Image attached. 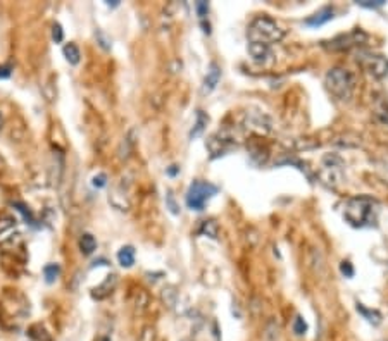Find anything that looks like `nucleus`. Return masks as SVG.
<instances>
[{
    "instance_id": "obj_1",
    "label": "nucleus",
    "mask_w": 388,
    "mask_h": 341,
    "mask_svg": "<svg viewBox=\"0 0 388 341\" xmlns=\"http://www.w3.org/2000/svg\"><path fill=\"white\" fill-rule=\"evenodd\" d=\"M378 214V204L376 200L369 197H356L350 198L345 204L343 209V217L347 222H350L356 228H364V226H371L376 221Z\"/></svg>"
},
{
    "instance_id": "obj_2",
    "label": "nucleus",
    "mask_w": 388,
    "mask_h": 341,
    "mask_svg": "<svg viewBox=\"0 0 388 341\" xmlns=\"http://www.w3.org/2000/svg\"><path fill=\"white\" fill-rule=\"evenodd\" d=\"M247 36L250 42L271 45L285 36V29H283V26H279V23H276L275 19L268 18V16H257L249 25Z\"/></svg>"
},
{
    "instance_id": "obj_3",
    "label": "nucleus",
    "mask_w": 388,
    "mask_h": 341,
    "mask_svg": "<svg viewBox=\"0 0 388 341\" xmlns=\"http://www.w3.org/2000/svg\"><path fill=\"white\" fill-rule=\"evenodd\" d=\"M326 88L340 100H349L356 90V78L349 69L343 67H333L326 73L325 78Z\"/></svg>"
},
{
    "instance_id": "obj_4",
    "label": "nucleus",
    "mask_w": 388,
    "mask_h": 341,
    "mask_svg": "<svg viewBox=\"0 0 388 341\" xmlns=\"http://www.w3.org/2000/svg\"><path fill=\"white\" fill-rule=\"evenodd\" d=\"M218 193V186L207 181H194L187 191V205L192 210H202L209 198Z\"/></svg>"
},
{
    "instance_id": "obj_5",
    "label": "nucleus",
    "mask_w": 388,
    "mask_h": 341,
    "mask_svg": "<svg viewBox=\"0 0 388 341\" xmlns=\"http://www.w3.org/2000/svg\"><path fill=\"white\" fill-rule=\"evenodd\" d=\"M357 60L360 62V66L374 78V79H383L388 74V60L380 53H371V52H360Z\"/></svg>"
},
{
    "instance_id": "obj_6",
    "label": "nucleus",
    "mask_w": 388,
    "mask_h": 341,
    "mask_svg": "<svg viewBox=\"0 0 388 341\" xmlns=\"http://www.w3.org/2000/svg\"><path fill=\"white\" fill-rule=\"evenodd\" d=\"M323 162H325V165H323V169L319 171L321 183H325L326 186H330V188H336L342 183V178H343L342 169H340L342 160H340L336 155H326V157L323 158Z\"/></svg>"
},
{
    "instance_id": "obj_7",
    "label": "nucleus",
    "mask_w": 388,
    "mask_h": 341,
    "mask_svg": "<svg viewBox=\"0 0 388 341\" xmlns=\"http://www.w3.org/2000/svg\"><path fill=\"white\" fill-rule=\"evenodd\" d=\"M366 40H367L366 33H362L360 29H354L352 33L336 36V38L330 43H332L333 50H343V49H350V47H354V45H359V43L366 42Z\"/></svg>"
},
{
    "instance_id": "obj_8",
    "label": "nucleus",
    "mask_w": 388,
    "mask_h": 341,
    "mask_svg": "<svg viewBox=\"0 0 388 341\" xmlns=\"http://www.w3.org/2000/svg\"><path fill=\"white\" fill-rule=\"evenodd\" d=\"M249 53L252 55V59L257 60V62H266V60L271 57V47L264 45V43H249Z\"/></svg>"
},
{
    "instance_id": "obj_9",
    "label": "nucleus",
    "mask_w": 388,
    "mask_h": 341,
    "mask_svg": "<svg viewBox=\"0 0 388 341\" xmlns=\"http://www.w3.org/2000/svg\"><path fill=\"white\" fill-rule=\"evenodd\" d=\"M219 78H221V69L218 67V64L212 62L209 66V71L205 74V79H204V93H209L216 88V84L219 83Z\"/></svg>"
},
{
    "instance_id": "obj_10",
    "label": "nucleus",
    "mask_w": 388,
    "mask_h": 341,
    "mask_svg": "<svg viewBox=\"0 0 388 341\" xmlns=\"http://www.w3.org/2000/svg\"><path fill=\"white\" fill-rule=\"evenodd\" d=\"M330 19H333V7H323L319 12H316L314 16H310V18L305 19V25L307 26H312V28H316V26H323L325 23H328Z\"/></svg>"
},
{
    "instance_id": "obj_11",
    "label": "nucleus",
    "mask_w": 388,
    "mask_h": 341,
    "mask_svg": "<svg viewBox=\"0 0 388 341\" xmlns=\"http://www.w3.org/2000/svg\"><path fill=\"white\" fill-rule=\"evenodd\" d=\"M117 261L123 267H131L135 264V250L133 246H123L117 252Z\"/></svg>"
},
{
    "instance_id": "obj_12",
    "label": "nucleus",
    "mask_w": 388,
    "mask_h": 341,
    "mask_svg": "<svg viewBox=\"0 0 388 341\" xmlns=\"http://www.w3.org/2000/svg\"><path fill=\"white\" fill-rule=\"evenodd\" d=\"M80 248L85 255H92L97 248V239L90 233H83L82 238H80Z\"/></svg>"
},
{
    "instance_id": "obj_13",
    "label": "nucleus",
    "mask_w": 388,
    "mask_h": 341,
    "mask_svg": "<svg viewBox=\"0 0 388 341\" xmlns=\"http://www.w3.org/2000/svg\"><path fill=\"white\" fill-rule=\"evenodd\" d=\"M62 53H64V57H66L67 62L73 64V66H76V64L80 62V57H82V53H80V49H78V47L74 45V43H67V45H64Z\"/></svg>"
},
{
    "instance_id": "obj_14",
    "label": "nucleus",
    "mask_w": 388,
    "mask_h": 341,
    "mask_svg": "<svg viewBox=\"0 0 388 341\" xmlns=\"http://www.w3.org/2000/svg\"><path fill=\"white\" fill-rule=\"evenodd\" d=\"M207 121H209V117L205 116L202 110H197V123H195V126H194V130L190 131V138L194 140V138H197V136H200L202 134V131L205 130V126H207Z\"/></svg>"
},
{
    "instance_id": "obj_15",
    "label": "nucleus",
    "mask_w": 388,
    "mask_h": 341,
    "mask_svg": "<svg viewBox=\"0 0 388 341\" xmlns=\"http://www.w3.org/2000/svg\"><path fill=\"white\" fill-rule=\"evenodd\" d=\"M59 274H60V267L57 264H47L45 267H43V276H45V281L49 283V285L55 283Z\"/></svg>"
},
{
    "instance_id": "obj_16",
    "label": "nucleus",
    "mask_w": 388,
    "mask_h": 341,
    "mask_svg": "<svg viewBox=\"0 0 388 341\" xmlns=\"http://www.w3.org/2000/svg\"><path fill=\"white\" fill-rule=\"evenodd\" d=\"M12 207H14L16 210L23 215V219H25L28 224H35V217H33V212L29 210L28 205L23 204V202H12Z\"/></svg>"
},
{
    "instance_id": "obj_17",
    "label": "nucleus",
    "mask_w": 388,
    "mask_h": 341,
    "mask_svg": "<svg viewBox=\"0 0 388 341\" xmlns=\"http://www.w3.org/2000/svg\"><path fill=\"white\" fill-rule=\"evenodd\" d=\"M357 310H359L360 314H362L364 317H366L369 322H373V324H380V314L378 312H374V310H367V309H364L362 305H357Z\"/></svg>"
},
{
    "instance_id": "obj_18",
    "label": "nucleus",
    "mask_w": 388,
    "mask_h": 341,
    "mask_svg": "<svg viewBox=\"0 0 388 341\" xmlns=\"http://www.w3.org/2000/svg\"><path fill=\"white\" fill-rule=\"evenodd\" d=\"M293 333H295L297 336H304V334L307 333V324L300 315H297L295 320H293Z\"/></svg>"
},
{
    "instance_id": "obj_19",
    "label": "nucleus",
    "mask_w": 388,
    "mask_h": 341,
    "mask_svg": "<svg viewBox=\"0 0 388 341\" xmlns=\"http://www.w3.org/2000/svg\"><path fill=\"white\" fill-rule=\"evenodd\" d=\"M202 233H207L211 238H216L218 236V226H216V222L214 221H205L204 222V226H202V229H200Z\"/></svg>"
},
{
    "instance_id": "obj_20",
    "label": "nucleus",
    "mask_w": 388,
    "mask_h": 341,
    "mask_svg": "<svg viewBox=\"0 0 388 341\" xmlns=\"http://www.w3.org/2000/svg\"><path fill=\"white\" fill-rule=\"evenodd\" d=\"M52 40L55 43H60L64 40V31H62V26L59 25V23H55V25L52 26Z\"/></svg>"
},
{
    "instance_id": "obj_21",
    "label": "nucleus",
    "mask_w": 388,
    "mask_h": 341,
    "mask_svg": "<svg viewBox=\"0 0 388 341\" xmlns=\"http://www.w3.org/2000/svg\"><path fill=\"white\" fill-rule=\"evenodd\" d=\"M166 204H167V207H169V210L173 212V214H180V207H178L176 202H174V197H173V193H171V191H167V195H166Z\"/></svg>"
},
{
    "instance_id": "obj_22",
    "label": "nucleus",
    "mask_w": 388,
    "mask_h": 341,
    "mask_svg": "<svg viewBox=\"0 0 388 341\" xmlns=\"http://www.w3.org/2000/svg\"><path fill=\"white\" fill-rule=\"evenodd\" d=\"M92 184L95 188H104L107 184V176L104 173H100V174H97V176H93V180H92Z\"/></svg>"
},
{
    "instance_id": "obj_23",
    "label": "nucleus",
    "mask_w": 388,
    "mask_h": 341,
    "mask_svg": "<svg viewBox=\"0 0 388 341\" xmlns=\"http://www.w3.org/2000/svg\"><path fill=\"white\" fill-rule=\"evenodd\" d=\"M195 9H197V14L200 16V19H205V16H207V12H209V4L207 2H197V4H195Z\"/></svg>"
},
{
    "instance_id": "obj_24",
    "label": "nucleus",
    "mask_w": 388,
    "mask_h": 341,
    "mask_svg": "<svg viewBox=\"0 0 388 341\" xmlns=\"http://www.w3.org/2000/svg\"><path fill=\"white\" fill-rule=\"evenodd\" d=\"M340 271H342V274H345L347 278H352L354 276V267L350 262H342V265H340Z\"/></svg>"
},
{
    "instance_id": "obj_25",
    "label": "nucleus",
    "mask_w": 388,
    "mask_h": 341,
    "mask_svg": "<svg viewBox=\"0 0 388 341\" xmlns=\"http://www.w3.org/2000/svg\"><path fill=\"white\" fill-rule=\"evenodd\" d=\"M357 4H359L360 7L374 9V7H381V5H383L385 2H381V0H378V2H357Z\"/></svg>"
},
{
    "instance_id": "obj_26",
    "label": "nucleus",
    "mask_w": 388,
    "mask_h": 341,
    "mask_svg": "<svg viewBox=\"0 0 388 341\" xmlns=\"http://www.w3.org/2000/svg\"><path fill=\"white\" fill-rule=\"evenodd\" d=\"M11 66H2L0 67V78H9L11 76Z\"/></svg>"
},
{
    "instance_id": "obj_27",
    "label": "nucleus",
    "mask_w": 388,
    "mask_h": 341,
    "mask_svg": "<svg viewBox=\"0 0 388 341\" xmlns=\"http://www.w3.org/2000/svg\"><path fill=\"white\" fill-rule=\"evenodd\" d=\"M178 171H180V167H176V165H171V167L167 169V174H169V176H176Z\"/></svg>"
},
{
    "instance_id": "obj_28",
    "label": "nucleus",
    "mask_w": 388,
    "mask_h": 341,
    "mask_svg": "<svg viewBox=\"0 0 388 341\" xmlns=\"http://www.w3.org/2000/svg\"><path fill=\"white\" fill-rule=\"evenodd\" d=\"M2 124H4V117H2V114H0V128H2Z\"/></svg>"
},
{
    "instance_id": "obj_29",
    "label": "nucleus",
    "mask_w": 388,
    "mask_h": 341,
    "mask_svg": "<svg viewBox=\"0 0 388 341\" xmlns=\"http://www.w3.org/2000/svg\"><path fill=\"white\" fill-rule=\"evenodd\" d=\"M0 167H2V158H0Z\"/></svg>"
}]
</instances>
